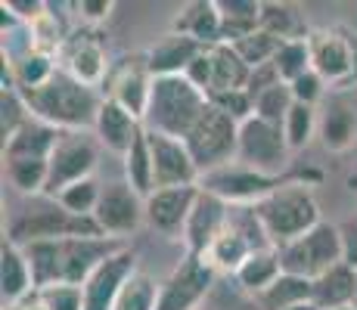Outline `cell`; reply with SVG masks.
<instances>
[{"label":"cell","mask_w":357,"mask_h":310,"mask_svg":"<svg viewBox=\"0 0 357 310\" xmlns=\"http://www.w3.org/2000/svg\"><path fill=\"white\" fill-rule=\"evenodd\" d=\"M29 258L34 288L47 286H84L87 277L109 258V254L121 251L125 242L121 239L106 236H68V239H40V242L19 245Z\"/></svg>","instance_id":"obj_1"},{"label":"cell","mask_w":357,"mask_h":310,"mask_svg":"<svg viewBox=\"0 0 357 310\" xmlns=\"http://www.w3.org/2000/svg\"><path fill=\"white\" fill-rule=\"evenodd\" d=\"M19 93L29 102L31 118L50 124L56 130H66V134H87V130H93L100 106L106 100V93H97V87L81 84L78 78H72L63 68L47 84L34 87V91H19Z\"/></svg>","instance_id":"obj_2"},{"label":"cell","mask_w":357,"mask_h":310,"mask_svg":"<svg viewBox=\"0 0 357 310\" xmlns=\"http://www.w3.org/2000/svg\"><path fill=\"white\" fill-rule=\"evenodd\" d=\"M249 215L255 217L267 245L283 248L320 224V205L314 199L311 183L292 174V180L286 186H280L277 192H271L258 205H252Z\"/></svg>","instance_id":"obj_3"},{"label":"cell","mask_w":357,"mask_h":310,"mask_svg":"<svg viewBox=\"0 0 357 310\" xmlns=\"http://www.w3.org/2000/svg\"><path fill=\"white\" fill-rule=\"evenodd\" d=\"M205 109H208V96L190 78H183V75L153 78V93H149V106L143 115V127L153 134L187 140V134L202 118Z\"/></svg>","instance_id":"obj_4"},{"label":"cell","mask_w":357,"mask_h":310,"mask_svg":"<svg viewBox=\"0 0 357 310\" xmlns=\"http://www.w3.org/2000/svg\"><path fill=\"white\" fill-rule=\"evenodd\" d=\"M68 236H102L93 217L68 215L56 199H44L34 208L19 211L6 226V242L29 245L40 239H68Z\"/></svg>","instance_id":"obj_5"},{"label":"cell","mask_w":357,"mask_h":310,"mask_svg":"<svg viewBox=\"0 0 357 310\" xmlns=\"http://www.w3.org/2000/svg\"><path fill=\"white\" fill-rule=\"evenodd\" d=\"M277 251H280L283 273H292V277L311 279V282L345 261V242H342L339 224H326V220H320L314 230H307L305 236L277 248Z\"/></svg>","instance_id":"obj_6"},{"label":"cell","mask_w":357,"mask_h":310,"mask_svg":"<svg viewBox=\"0 0 357 310\" xmlns=\"http://www.w3.org/2000/svg\"><path fill=\"white\" fill-rule=\"evenodd\" d=\"M311 50V68L326 81L329 91H348L357 84V34L329 25V29H311L307 34Z\"/></svg>","instance_id":"obj_7"},{"label":"cell","mask_w":357,"mask_h":310,"mask_svg":"<svg viewBox=\"0 0 357 310\" xmlns=\"http://www.w3.org/2000/svg\"><path fill=\"white\" fill-rule=\"evenodd\" d=\"M183 143H187L190 155H193L199 174H208V171H218V168H224V164L236 162L239 124L208 102V109H205L202 118L193 124V130L187 134Z\"/></svg>","instance_id":"obj_8"},{"label":"cell","mask_w":357,"mask_h":310,"mask_svg":"<svg viewBox=\"0 0 357 310\" xmlns=\"http://www.w3.org/2000/svg\"><path fill=\"white\" fill-rule=\"evenodd\" d=\"M292 180V174H267V171L249 168L243 162H230L218 171L199 177V189L211 192V196L224 199L227 205H258L261 199H267L271 192H277L280 186Z\"/></svg>","instance_id":"obj_9"},{"label":"cell","mask_w":357,"mask_h":310,"mask_svg":"<svg viewBox=\"0 0 357 310\" xmlns=\"http://www.w3.org/2000/svg\"><path fill=\"white\" fill-rule=\"evenodd\" d=\"M97 162H100V140L93 137V130H87V134H66L63 130V137H59L56 149L50 155V174H47L44 199H56L72 183L93 177Z\"/></svg>","instance_id":"obj_10"},{"label":"cell","mask_w":357,"mask_h":310,"mask_svg":"<svg viewBox=\"0 0 357 310\" xmlns=\"http://www.w3.org/2000/svg\"><path fill=\"white\" fill-rule=\"evenodd\" d=\"M289 143H286L283 124H271L258 115L239 124V153L236 162L249 164V168L267 171V174H280L286 162H289Z\"/></svg>","instance_id":"obj_11"},{"label":"cell","mask_w":357,"mask_h":310,"mask_svg":"<svg viewBox=\"0 0 357 310\" xmlns=\"http://www.w3.org/2000/svg\"><path fill=\"white\" fill-rule=\"evenodd\" d=\"M93 220H97L100 233L106 239L125 242V236H130L140 224H146V199L130 189L125 180L106 183L97 211H93Z\"/></svg>","instance_id":"obj_12"},{"label":"cell","mask_w":357,"mask_h":310,"mask_svg":"<svg viewBox=\"0 0 357 310\" xmlns=\"http://www.w3.org/2000/svg\"><path fill=\"white\" fill-rule=\"evenodd\" d=\"M106 96L115 100L119 106H125L130 115L143 121L149 106V93H153V72H149L146 53H134V56L119 59L112 68H109L106 78Z\"/></svg>","instance_id":"obj_13"},{"label":"cell","mask_w":357,"mask_h":310,"mask_svg":"<svg viewBox=\"0 0 357 310\" xmlns=\"http://www.w3.org/2000/svg\"><path fill=\"white\" fill-rule=\"evenodd\" d=\"M215 270L202 264L199 258H183L181 264L171 270V277L159 288V304L155 310H196L205 301V295L215 286Z\"/></svg>","instance_id":"obj_14"},{"label":"cell","mask_w":357,"mask_h":310,"mask_svg":"<svg viewBox=\"0 0 357 310\" xmlns=\"http://www.w3.org/2000/svg\"><path fill=\"white\" fill-rule=\"evenodd\" d=\"M59 59H63L59 68L87 87H102L109 78V68H112L106 56V47H102L93 25H87L84 31L68 34V40L63 44V50H59Z\"/></svg>","instance_id":"obj_15"},{"label":"cell","mask_w":357,"mask_h":310,"mask_svg":"<svg viewBox=\"0 0 357 310\" xmlns=\"http://www.w3.org/2000/svg\"><path fill=\"white\" fill-rule=\"evenodd\" d=\"M149 153H153L155 168V189H171V186H199V168L190 155L187 143L177 137H165L146 130Z\"/></svg>","instance_id":"obj_16"},{"label":"cell","mask_w":357,"mask_h":310,"mask_svg":"<svg viewBox=\"0 0 357 310\" xmlns=\"http://www.w3.org/2000/svg\"><path fill=\"white\" fill-rule=\"evenodd\" d=\"M227 226H230V205L224 199L211 196V192L199 189V199L193 211H190V220L181 236L183 245H187V254L190 258H202Z\"/></svg>","instance_id":"obj_17"},{"label":"cell","mask_w":357,"mask_h":310,"mask_svg":"<svg viewBox=\"0 0 357 310\" xmlns=\"http://www.w3.org/2000/svg\"><path fill=\"white\" fill-rule=\"evenodd\" d=\"M137 273V254L125 245L121 251L109 254L97 270L87 277L84 288V310H112L119 301L121 286Z\"/></svg>","instance_id":"obj_18"},{"label":"cell","mask_w":357,"mask_h":310,"mask_svg":"<svg viewBox=\"0 0 357 310\" xmlns=\"http://www.w3.org/2000/svg\"><path fill=\"white\" fill-rule=\"evenodd\" d=\"M196 199L199 186L155 189L153 196H146V224L162 236H183V226H187Z\"/></svg>","instance_id":"obj_19"},{"label":"cell","mask_w":357,"mask_h":310,"mask_svg":"<svg viewBox=\"0 0 357 310\" xmlns=\"http://www.w3.org/2000/svg\"><path fill=\"white\" fill-rule=\"evenodd\" d=\"M143 130H146L143 121L137 118V115H130L125 106H119V102L109 100V96L102 100L97 124H93V137L100 140L102 149L125 158L130 153V146L143 137Z\"/></svg>","instance_id":"obj_20"},{"label":"cell","mask_w":357,"mask_h":310,"mask_svg":"<svg viewBox=\"0 0 357 310\" xmlns=\"http://www.w3.org/2000/svg\"><path fill=\"white\" fill-rule=\"evenodd\" d=\"M208 47H202L199 40L187 38V34L171 29L165 38H159L146 50V62L153 78H171V75H187V68L196 62V56Z\"/></svg>","instance_id":"obj_21"},{"label":"cell","mask_w":357,"mask_h":310,"mask_svg":"<svg viewBox=\"0 0 357 310\" xmlns=\"http://www.w3.org/2000/svg\"><path fill=\"white\" fill-rule=\"evenodd\" d=\"M174 31L199 40L202 47L224 44V19L218 0H193V3H187L181 10V16L174 19Z\"/></svg>","instance_id":"obj_22"},{"label":"cell","mask_w":357,"mask_h":310,"mask_svg":"<svg viewBox=\"0 0 357 310\" xmlns=\"http://www.w3.org/2000/svg\"><path fill=\"white\" fill-rule=\"evenodd\" d=\"M317 137L324 143V149L329 153H348L357 143V115L348 102L342 100H329L320 109V121H317Z\"/></svg>","instance_id":"obj_23"},{"label":"cell","mask_w":357,"mask_h":310,"mask_svg":"<svg viewBox=\"0 0 357 310\" xmlns=\"http://www.w3.org/2000/svg\"><path fill=\"white\" fill-rule=\"evenodd\" d=\"M0 292H3V307L19 304V301L31 298L38 292L25 251L19 245L6 242V239H3V248H0Z\"/></svg>","instance_id":"obj_24"},{"label":"cell","mask_w":357,"mask_h":310,"mask_svg":"<svg viewBox=\"0 0 357 310\" xmlns=\"http://www.w3.org/2000/svg\"><path fill=\"white\" fill-rule=\"evenodd\" d=\"M255 248H261V245H255L239 226L230 224L227 230L215 239V245H211L199 261L215 273H233V277H236V270L245 264V258H249Z\"/></svg>","instance_id":"obj_25"},{"label":"cell","mask_w":357,"mask_h":310,"mask_svg":"<svg viewBox=\"0 0 357 310\" xmlns=\"http://www.w3.org/2000/svg\"><path fill=\"white\" fill-rule=\"evenodd\" d=\"M211 53V93H227V91H249L252 84V68L243 62L233 44L208 47ZM208 93V96H211Z\"/></svg>","instance_id":"obj_26"},{"label":"cell","mask_w":357,"mask_h":310,"mask_svg":"<svg viewBox=\"0 0 357 310\" xmlns=\"http://www.w3.org/2000/svg\"><path fill=\"white\" fill-rule=\"evenodd\" d=\"M280 277H283V264H280V251L273 245H261L255 248V251L245 258V264L236 270V279L239 288L249 295H258L264 292V288H271L273 282H277Z\"/></svg>","instance_id":"obj_27"},{"label":"cell","mask_w":357,"mask_h":310,"mask_svg":"<svg viewBox=\"0 0 357 310\" xmlns=\"http://www.w3.org/2000/svg\"><path fill=\"white\" fill-rule=\"evenodd\" d=\"M357 301V270L348 261L333 267L320 279H314V304L320 310L333 307H351Z\"/></svg>","instance_id":"obj_28"},{"label":"cell","mask_w":357,"mask_h":310,"mask_svg":"<svg viewBox=\"0 0 357 310\" xmlns=\"http://www.w3.org/2000/svg\"><path fill=\"white\" fill-rule=\"evenodd\" d=\"M59 137H63V130L31 118L13 140L3 143V158H50Z\"/></svg>","instance_id":"obj_29"},{"label":"cell","mask_w":357,"mask_h":310,"mask_svg":"<svg viewBox=\"0 0 357 310\" xmlns=\"http://www.w3.org/2000/svg\"><path fill=\"white\" fill-rule=\"evenodd\" d=\"M261 29L280 40H305L311 34V29L305 25V16L298 13V6L277 3V0L261 3Z\"/></svg>","instance_id":"obj_30"},{"label":"cell","mask_w":357,"mask_h":310,"mask_svg":"<svg viewBox=\"0 0 357 310\" xmlns=\"http://www.w3.org/2000/svg\"><path fill=\"white\" fill-rule=\"evenodd\" d=\"M6 183L22 196H44L50 158H3Z\"/></svg>","instance_id":"obj_31"},{"label":"cell","mask_w":357,"mask_h":310,"mask_svg":"<svg viewBox=\"0 0 357 310\" xmlns=\"http://www.w3.org/2000/svg\"><path fill=\"white\" fill-rule=\"evenodd\" d=\"M224 19V44H236L261 29V0H218Z\"/></svg>","instance_id":"obj_32"},{"label":"cell","mask_w":357,"mask_h":310,"mask_svg":"<svg viewBox=\"0 0 357 310\" xmlns=\"http://www.w3.org/2000/svg\"><path fill=\"white\" fill-rule=\"evenodd\" d=\"M258 307L261 310H289L295 304H305V301H314V282L292 277V273H283L271 288L258 295Z\"/></svg>","instance_id":"obj_33"},{"label":"cell","mask_w":357,"mask_h":310,"mask_svg":"<svg viewBox=\"0 0 357 310\" xmlns=\"http://www.w3.org/2000/svg\"><path fill=\"white\" fill-rule=\"evenodd\" d=\"M121 171H125V183L134 192H140L143 199L155 192V168H153V153H149L146 130H143V137L130 146V153L121 158Z\"/></svg>","instance_id":"obj_34"},{"label":"cell","mask_w":357,"mask_h":310,"mask_svg":"<svg viewBox=\"0 0 357 310\" xmlns=\"http://www.w3.org/2000/svg\"><path fill=\"white\" fill-rule=\"evenodd\" d=\"M159 288L162 282H155L149 273L137 270L119 292V301H115L112 310H155L159 304Z\"/></svg>","instance_id":"obj_35"},{"label":"cell","mask_w":357,"mask_h":310,"mask_svg":"<svg viewBox=\"0 0 357 310\" xmlns=\"http://www.w3.org/2000/svg\"><path fill=\"white\" fill-rule=\"evenodd\" d=\"M317 121H320L317 106L292 102L289 115H286V121H283V134H286V143H289V153H301V149L311 143V137L317 134Z\"/></svg>","instance_id":"obj_36"},{"label":"cell","mask_w":357,"mask_h":310,"mask_svg":"<svg viewBox=\"0 0 357 310\" xmlns=\"http://www.w3.org/2000/svg\"><path fill=\"white\" fill-rule=\"evenodd\" d=\"M286 40H280V38H273V34H267L264 29H258V31H252V34H245L243 40H236L233 44V50L243 56L245 65L255 72V68H264V65H271L273 56L280 53V47H283Z\"/></svg>","instance_id":"obj_37"},{"label":"cell","mask_w":357,"mask_h":310,"mask_svg":"<svg viewBox=\"0 0 357 310\" xmlns=\"http://www.w3.org/2000/svg\"><path fill=\"white\" fill-rule=\"evenodd\" d=\"M295 96H292V87L286 81H277V84L264 87V91L255 93V115L271 124H283L286 115H289Z\"/></svg>","instance_id":"obj_38"},{"label":"cell","mask_w":357,"mask_h":310,"mask_svg":"<svg viewBox=\"0 0 357 310\" xmlns=\"http://www.w3.org/2000/svg\"><path fill=\"white\" fill-rule=\"evenodd\" d=\"M29 121H31V109L22 100V93L16 87H3V93H0V137H3V143L13 140Z\"/></svg>","instance_id":"obj_39"},{"label":"cell","mask_w":357,"mask_h":310,"mask_svg":"<svg viewBox=\"0 0 357 310\" xmlns=\"http://www.w3.org/2000/svg\"><path fill=\"white\" fill-rule=\"evenodd\" d=\"M100 196H102V186H100L97 180H93V177H87V180L72 183L68 189L59 192L56 202L63 205L68 215L93 217V211H97V205H100Z\"/></svg>","instance_id":"obj_40"},{"label":"cell","mask_w":357,"mask_h":310,"mask_svg":"<svg viewBox=\"0 0 357 310\" xmlns=\"http://www.w3.org/2000/svg\"><path fill=\"white\" fill-rule=\"evenodd\" d=\"M273 68H277L280 81L292 84L295 78H301L305 72H311V50H307V38L305 40H286L280 47V53L273 56Z\"/></svg>","instance_id":"obj_41"},{"label":"cell","mask_w":357,"mask_h":310,"mask_svg":"<svg viewBox=\"0 0 357 310\" xmlns=\"http://www.w3.org/2000/svg\"><path fill=\"white\" fill-rule=\"evenodd\" d=\"M208 102L215 109H221L224 115H230L236 124L249 121L255 115V96L249 91H227V93H211Z\"/></svg>","instance_id":"obj_42"},{"label":"cell","mask_w":357,"mask_h":310,"mask_svg":"<svg viewBox=\"0 0 357 310\" xmlns=\"http://www.w3.org/2000/svg\"><path fill=\"white\" fill-rule=\"evenodd\" d=\"M38 298L44 304V310H84V288L68 286V282L40 288Z\"/></svg>","instance_id":"obj_43"},{"label":"cell","mask_w":357,"mask_h":310,"mask_svg":"<svg viewBox=\"0 0 357 310\" xmlns=\"http://www.w3.org/2000/svg\"><path fill=\"white\" fill-rule=\"evenodd\" d=\"M289 87H292L295 102H305V106H317V102L324 100V93L329 91L326 81L320 78V75L314 72V68H311V72H305L301 78H295Z\"/></svg>","instance_id":"obj_44"},{"label":"cell","mask_w":357,"mask_h":310,"mask_svg":"<svg viewBox=\"0 0 357 310\" xmlns=\"http://www.w3.org/2000/svg\"><path fill=\"white\" fill-rule=\"evenodd\" d=\"M183 78H190V81H193V84L199 87V91L208 96V93H211V53H208V50L199 53L196 62L187 68V75H183Z\"/></svg>","instance_id":"obj_45"},{"label":"cell","mask_w":357,"mask_h":310,"mask_svg":"<svg viewBox=\"0 0 357 310\" xmlns=\"http://www.w3.org/2000/svg\"><path fill=\"white\" fill-rule=\"evenodd\" d=\"M75 10L81 13V19H84V22L97 25V22H102V19L112 16L115 3H112V0H81V3H75Z\"/></svg>","instance_id":"obj_46"},{"label":"cell","mask_w":357,"mask_h":310,"mask_svg":"<svg viewBox=\"0 0 357 310\" xmlns=\"http://www.w3.org/2000/svg\"><path fill=\"white\" fill-rule=\"evenodd\" d=\"M342 230V242H345V261L357 270V215L348 217L345 224H339Z\"/></svg>","instance_id":"obj_47"},{"label":"cell","mask_w":357,"mask_h":310,"mask_svg":"<svg viewBox=\"0 0 357 310\" xmlns=\"http://www.w3.org/2000/svg\"><path fill=\"white\" fill-rule=\"evenodd\" d=\"M3 310H44V304H40V298H38V292L31 295V298H25V301H19V304H6Z\"/></svg>","instance_id":"obj_48"},{"label":"cell","mask_w":357,"mask_h":310,"mask_svg":"<svg viewBox=\"0 0 357 310\" xmlns=\"http://www.w3.org/2000/svg\"><path fill=\"white\" fill-rule=\"evenodd\" d=\"M289 310H320L314 301H305V304H295V307H289Z\"/></svg>","instance_id":"obj_49"},{"label":"cell","mask_w":357,"mask_h":310,"mask_svg":"<svg viewBox=\"0 0 357 310\" xmlns=\"http://www.w3.org/2000/svg\"><path fill=\"white\" fill-rule=\"evenodd\" d=\"M333 310H357V307L351 304V307H333Z\"/></svg>","instance_id":"obj_50"},{"label":"cell","mask_w":357,"mask_h":310,"mask_svg":"<svg viewBox=\"0 0 357 310\" xmlns=\"http://www.w3.org/2000/svg\"><path fill=\"white\" fill-rule=\"evenodd\" d=\"M354 307H357V301H354Z\"/></svg>","instance_id":"obj_51"}]
</instances>
